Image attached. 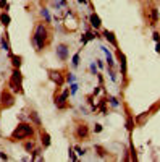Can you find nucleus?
<instances>
[{
  "label": "nucleus",
  "mask_w": 160,
  "mask_h": 162,
  "mask_svg": "<svg viewBox=\"0 0 160 162\" xmlns=\"http://www.w3.org/2000/svg\"><path fill=\"white\" fill-rule=\"evenodd\" d=\"M52 41V31H50L49 25L45 21H39L36 25V29H34V34L31 37V42L36 47V52L40 54Z\"/></svg>",
  "instance_id": "nucleus-1"
},
{
  "label": "nucleus",
  "mask_w": 160,
  "mask_h": 162,
  "mask_svg": "<svg viewBox=\"0 0 160 162\" xmlns=\"http://www.w3.org/2000/svg\"><path fill=\"white\" fill-rule=\"evenodd\" d=\"M36 130L37 128L31 122L21 120V122L16 125V128L10 133L8 139L13 141V143H23L25 139H32V138H36Z\"/></svg>",
  "instance_id": "nucleus-2"
},
{
  "label": "nucleus",
  "mask_w": 160,
  "mask_h": 162,
  "mask_svg": "<svg viewBox=\"0 0 160 162\" xmlns=\"http://www.w3.org/2000/svg\"><path fill=\"white\" fill-rule=\"evenodd\" d=\"M8 88L18 96L25 94V88H23V73H21L19 68H12V75H10V80H8Z\"/></svg>",
  "instance_id": "nucleus-3"
},
{
  "label": "nucleus",
  "mask_w": 160,
  "mask_h": 162,
  "mask_svg": "<svg viewBox=\"0 0 160 162\" xmlns=\"http://www.w3.org/2000/svg\"><path fill=\"white\" fill-rule=\"evenodd\" d=\"M16 94L10 88H3L0 92V110H8L15 105Z\"/></svg>",
  "instance_id": "nucleus-4"
},
{
  "label": "nucleus",
  "mask_w": 160,
  "mask_h": 162,
  "mask_svg": "<svg viewBox=\"0 0 160 162\" xmlns=\"http://www.w3.org/2000/svg\"><path fill=\"white\" fill-rule=\"evenodd\" d=\"M74 138H76L78 141H86V139H89V136H91V128H89V125L87 123H84V122H79L76 126H74Z\"/></svg>",
  "instance_id": "nucleus-5"
},
{
  "label": "nucleus",
  "mask_w": 160,
  "mask_h": 162,
  "mask_svg": "<svg viewBox=\"0 0 160 162\" xmlns=\"http://www.w3.org/2000/svg\"><path fill=\"white\" fill-rule=\"evenodd\" d=\"M47 75H49V80L53 83L55 86H62L66 83V80H65V75L62 70H55V68H47Z\"/></svg>",
  "instance_id": "nucleus-6"
},
{
  "label": "nucleus",
  "mask_w": 160,
  "mask_h": 162,
  "mask_svg": "<svg viewBox=\"0 0 160 162\" xmlns=\"http://www.w3.org/2000/svg\"><path fill=\"white\" fill-rule=\"evenodd\" d=\"M55 55H57V58H58L60 62H66L68 58H70V46H68V44H65V42L57 44Z\"/></svg>",
  "instance_id": "nucleus-7"
},
{
  "label": "nucleus",
  "mask_w": 160,
  "mask_h": 162,
  "mask_svg": "<svg viewBox=\"0 0 160 162\" xmlns=\"http://www.w3.org/2000/svg\"><path fill=\"white\" fill-rule=\"evenodd\" d=\"M117 60H118V63H120L121 78L126 81V78H128V62H126V55L121 52L120 49H117Z\"/></svg>",
  "instance_id": "nucleus-8"
},
{
  "label": "nucleus",
  "mask_w": 160,
  "mask_h": 162,
  "mask_svg": "<svg viewBox=\"0 0 160 162\" xmlns=\"http://www.w3.org/2000/svg\"><path fill=\"white\" fill-rule=\"evenodd\" d=\"M159 20H160V10L157 7H151V8H149V26L155 28L159 23Z\"/></svg>",
  "instance_id": "nucleus-9"
},
{
  "label": "nucleus",
  "mask_w": 160,
  "mask_h": 162,
  "mask_svg": "<svg viewBox=\"0 0 160 162\" xmlns=\"http://www.w3.org/2000/svg\"><path fill=\"white\" fill-rule=\"evenodd\" d=\"M28 120L32 123L34 126H36L37 130L42 128V120H40V115H39V112H37V110H34V109L29 110V112H28Z\"/></svg>",
  "instance_id": "nucleus-10"
},
{
  "label": "nucleus",
  "mask_w": 160,
  "mask_h": 162,
  "mask_svg": "<svg viewBox=\"0 0 160 162\" xmlns=\"http://www.w3.org/2000/svg\"><path fill=\"white\" fill-rule=\"evenodd\" d=\"M102 36L104 39L107 41L110 46H113L115 49H118V41H117V36H115L113 31H108V29H102Z\"/></svg>",
  "instance_id": "nucleus-11"
},
{
  "label": "nucleus",
  "mask_w": 160,
  "mask_h": 162,
  "mask_svg": "<svg viewBox=\"0 0 160 162\" xmlns=\"http://www.w3.org/2000/svg\"><path fill=\"white\" fill-rule=\"evenodd\" d=\"M0 49H2L3 52H6V54H12V46H10V39H8L6 29H5V33L0 36Z\"/></svg>",
  "instance_id": "nucleus-12"
},
{
  "label": "nucleus",
  "mask_w": 160,
  "mask_h": 162,
  "mask_svg": "<svg viewBox=\"0 0 160 162\" xmlns=\"http://www.w3.org/2000/svg\"><path fill=\"white\" fill-rule=\"evenodd\" d=\"M39 138H40V144H42V149H47V147H50V144H52V138H50V135L45 131V130L39 128Z\"/></svg>",
  "instance_id": "nucleus-13"
},
{
  "label": "nucleus",
  "mask_w": 160,
  "mask_h": 162,
  "mask_svg": "<svg viewBox=\"0 0 160 162\" xmlns=\"http://www.w3.org/2000/svg\"><path fill=\"white\" fill-rule=\"evenodd\" d=\"M89 25H91L92 29H96V31L102 29V20H100V16H99L96 12H92L89 15Z\"/></svg>",
  "instance_id": "nucleus-14"
},
{
  "label": "nucleus",
  "mask_w": 160,
  "mask_h": 162,
  "mask_svg": "<svg viewBox=\"0 0 160 162\" xmlns=\"http://www.w3.org/2000/svg\"><path fill=\"white\" fill-rule=\"evenodd\" d=\"M8 57H10V62H12V67L13 68H21V65H23V57L21 55H16V54H8Z\"/></svg>",
  "instance_id": "nucleus-15"
},
{
  "label": "nucleus",
  "mask_w": 160,
  "mask_h": 162,
  "mask_svg": "<svg viewBox=\"0 0 160 162\" xmlns=\"http://www.w3.org/2000/svg\"><path fill=\"white\" fill-rule=\"evenodd\" d=\"M39 15H40V18H42L44 21L47 23V25H50V23H52V15H50L49 8H45V7L39 8Z\"/></svg>",
  "instance_id": "nucleus-16"
},
{
  "label": "nucleus",
  "mask_w": 160,
  "mask_h": 162,
  "mask_svg": "<svg viewBox=\"0 0 160 162\" xmlns=\"http://www.w3.org/2000/svg\"><path fill=\"white\" fill-rule=\"evenodd\" d=\"M10 23H12V16L8 15V12H2V13H0V25L6 29V28L10 26Z\"/></svg>",
  "instance_id": "nucleus-17"
},
{
  "label": "nucleus",
  "mask_w": 160,
  "mask_h": 162,
  "mask_svg": "<svg viewBox=\"0 0 160 162\" xmlns=\"http://www.w3.org/2000/svg\"><path fill=\"white\" fill-rule=\"evenodd\" d=\"M23 147H25L26 153L31 154L34 149H36V143H34V139H25L23 141Z\"/></svg>",
  "instance_id": "nucleus-18"
},
{
  "label": "nucleus",
  "mask_w": 160,
  "mask_h": 162,
  "mask_svg": "<svg viewBox=\"0 0 160 162\" xmlns=\"http://www.w3.org/2000/svg\"><path fill=\"white\" fill-rule=\"evenodd\" d=\"M79 62H81V52H76L73 57H71V68L76 70V68L79 67Z\"/></svg>",
  "instance_id": "nucleus-19"
},
{
  "label": "nucleus",
  "mask_w": 160,
  "mask_h": 162,
  "mask_svg": "<svg viewBox=\"0 0 160 162\" xmlns=\"http://www.w3.org/2000/svg\"><path fill=\"white\" fill-rule=\"evenodd\" d=\"M94 151H96L97 156L102 157V159H105V157H107V149H105L104 146H100V144H96V146H94Z\"/></svg>",
  "instance_id": "nucleus-20"
},
{
  "label": "nucleus",
  "mask_w": 160,
  "mask_h": 162,
  "mask_svg": "<svg viewBox=\"0 0 160 162\" xmlns=\"http://www.w3.org/2000/svg\"><path fill=\"white\" fill-rule=\"evenodd\" d=\"M149 113H151V110H146V112H142L141 115H138V117L134 118V122L138 123V125H142V123H144V120L149 117Z\"/></svg>",
  "instance_id": "nucleus-21"
},
{
  "label": "nucleus",
  "mask_w": 160,
  "mask_h": 162,
  "mask_svg": "<svg viewBox=\"0 0 160 162\" xmlns=\"http://www.w3.org/2000/svg\"><path fill=\"white\" fill-rule=\"evenodd\" d=\"M40 147H36V149L31 153V161H44V156H40Z\"/></svg>",
  "instance_id": "nucleus-22"
},
{
  "label": "nucleus",
  "mask_w": 160,
  "mask_h": 162,
  "mask_svg": "<svg viewBox=\"0 0 160 162\" xmlns=\"http://www.w3.org/2000/svg\"><path fill=\"white\" fill-rule=\"evenodd\" d=\"M125 126H126L128 131H133V128H134V117H133V115H128V117H126V123H125Z\"/></svg>",
  "instance_id": "nucleus-23"
},
{
  "label": "nucleus",
  "mask_w": 160,
  "mask_h": 162,
  "mask_svg": "<svg viewBox=\"0 0 160 162\" xmlns=\"http://www.w3.org/2000/svg\"><path fill=\"white\" fill-rule=\"evenodd\" d=\"M107 101H108V104H110L113 109H118V107H120V101H118L115 96H107Z\"/></svg>",
  "instance_id": "nucleus-24"
},
{
  "label": "nucleus",
  "mask_w": 160,
  "mask_h": 162,
  "mask_svg": "<svg viewBox=\"0 0 160 162\" xmlns=\"http://www.w3.org/2000/svg\"><path fill=\"white\" fill-rule=\"evenodd\" d=\"M68 157H70V161H78L76 151H74V147H73V146L68 147Z\"/></svg>",
  "instance_id": "nucleus-25"
},
{
  "label": "nucleus",
  "mask_w": 160,
  "mask_h": 162,
  "mask_svg": "<svg viewBox=\"0 0 160 162\" xmlns=\"http://www.w3.org/2000/svg\"><path fill=\"white\" fill-rule=\"evenodd\" d=\"M65 80H66L68 84H71V83H76V75H74V73H70V71H68V73L65 75Z\"/></svg>",
  "instance_id": "nucleus-26"
},
{
  "label": "nucleus",
  "mask_w": 160,
  "mask_h": 162,
  "mask_svg": "<svg viewBox=\"0 0 160 162\" xmlns=\"http://www.w3.org/2000/svg\"><path fill=\"white\" fill-rule=\"evenodd\" d=\"M78 89H79V84H78V83H71L70 84V94L74 96L78 92Z\"/></svg>",
  "instance_id": "nucleus-27"
},
{
  "label": "nucleus",
  "mask_w": 160,
  "mask_h": 162,
  "mask_svg": "<svg viewBox=\"0 0 160 162\" xmlns=\"http://www.w3.org/2000/svg\"><path fill=\"white\" fill-rule=\"evenodd\" d=\"M89 70H91V73H92V75H97L99 73V68H97L96 62H91V63H89Z\"/></svg>",
  "instance_id": "nucleus-28"
},
{
  "label": "nucleus",
  "mask_w": 160,
  "mask_h": 162,
  "mask_svg": "<svg viewBox=\"0 0 160 162\" xmlns=\"http://www.w3.org/2000/svg\"><path fill=\"white\" fill-rule=\"evenodd\" d=\"M73 147H74V151H76L78 156H84V154H86V149H83V147L78 146V144H76V146H73Z\"/></svg>",
  "instance_id": "nucleus-29"
},
{
  "label": "nucleus",
  "mask_w": 160,
  "mask_h": 162,
  "mask_svg": "<svg viewBox=\"0 0 160 162\" xmlns=\"http://www.w3.org/2000/svg\"><path fill=\"white\" fill-rule=\"evenodd\" d=\"M96 63H97V68H99V70H104V68L107 67V65H105V60H102V58H97Z\"/></svg>",
  "instance_id": "nucleus-30"
},
{
  "label": "nucleus",
  "mask_w": 160,
  "mask_h": 162,
  "mask_svg": "<svg viewBox=\"0 0 160 162\" xmlns=\"http://www.w3.org/2000/svg\"><path fill=\"white\" fill-rule=\"evenodd\" d=\"M152 39H154L155 42H160V33L159 31H154V33H152Z\"/></svg>",
  "instance_id": "nucleus-31"
},
{
  "label": "nucleus",
  "mask_w": 160,
  "mask_h": 162,
  "mask_svg": "<svg viewBox=\"0 0 160 162\" xmlns=\"http://www.w3.org/2000/svg\"><path fill=\"white\" fill-rule=\"evenodd\" d=\"M79 41H81V44H83V46H86V44H87V41H89V37H87V34L84 33L83 36H81V39H79Z\"/></svg>",
  "instance_id": "nucleus-32"
},
{
  "label": "nucleus",
  "mask_w": 160,
  "mask_h": 162,
  "mask_svg": "<svg viewBox=\"0 0 160 162\" xmlns=\"http://www.w3.org/2000/svg\"><path fill=\"white\" fill-rule=\"evenodd\" d=\"M102 130H104V126H102L100 123H96V125H94V133H100Z\"/></svg>",
  "instance_id": "nucleus-33"
},
{
  "label": "nucleus",
  "mask_w": 160,
  "mask_h": 162,
  "mask_svg": "<svg viewBox=\"0 0 160 162\" xmlns=\"http://www.w3.org/2000/svg\"><path fill=\"white\" fill-rule=\"evenodd\" d=\"M8 7V0H0V10L6 8Z\"/></svg>",
  "instance_id": "nucleus-34"
},
{
  "label": "nucleus",
  "mask_w": 160,
  "mask_h": 162,
  "mask_svg": "<svg viewBox=\"0 0 160 162\" xmlns=\"http://www.w3.org/2000/svg\"><path fill=\"white\" fill-rule=\"evenodd\" d=\"M100 88H104V86H100V84H99V86H96V89L92 91V96H94V97H96V96L99 94V92H100Z\"/></svg>",
  "instance_id": "nucleus-35"
},
{
  "label": "nucleus",
  "mask_w": 160,
  "mask_h": 162,
  "mask_svg": "<svg viewBox=\"0 0 160 162\" xmlns=\"http://www.w3.org/2000/svg\"><path fill=\"white\" fill-rule=\"evenodd\" d=\"M96 76H97V80H99V84H100V86H104V76H102L100 73H97Z\"/></svg>",
  "instance_id": "nucleus-36"
},
{
  "label": "nucleus",
  "mask_w": 160,
  "mask_h": 162,
  "mask_svg": "<svg viewBox=\"0 0 160 162\" xmlns=\"http://www.w3.org/2000/svg\"><path fill=\"white\" fill-rule=\"evenodd\" d=\"M79 5H91V0H78Z\"/></svg>",
  "instance_id": "nucleus-37"
},
{
  "label": "nucleus",
  "mask_w": 160,
  "mask_h": 162,
  "mask_svg": "<svg viewBox=\"0 0 160 162\" xmlns=\"http://www.w3.org/2000/svg\"><path fill=\"white\" fill-rule=\"evenodd\" d=\"M79 110H81V112H83V115H89V110H87L86 107H83V105H81V107H79Z\"/></svg>",
  "instance_id": "nucleus-38"
},
{
  "label": "nucleus",
  "mask_w": 160,
  "mask_h": 162,
  "mask_svg": "<svg viewBox=\"0 0 160 162\" xmlns=\"http://www.w3.org/2000/svg\"><path fill=\"white\" fill-rule=\"evenodd\" d=\"M0 159H3V161H8V156H6L5 153H0Z\"/></svg>",
  "instance_id": "nucleus-39"
},
{
  "label": "nucleus",
  "mask_w": 160,
  "mask_h": 162,
  "mask_svg": "<svg viewBox=\"0 0 160 162\" xmlns=\"http://www.w3.org/2000/svg\"><path fill=\"white\" fill-rule=\"evenodd\" d=\"M155 52L160 54V42H155Z\"/></svg>",
  "instance_id": "nucleus-40"
},
{
  "label": "nucleus",
  "mask_w": 160,
  "mask_h": 162,
  "mask_svg": "<svg viewBox=\"0 0 160 162\" xmlns=\"http://www.w3.org/2000/svg\"><path fill=\"white\" fill-rule=\"evenodd\" d=\"M62 2H63V5L66 7V5H68V2H70V0H62Z\"/></svg>",
  "instance_id": "nucleus-41"
}]
</instances>
